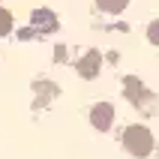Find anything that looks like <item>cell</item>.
<instances>
[{"label":"cell","instance_id":"cell-1","mask_svg":"<svg viewBox=\"0 0 159 159\" xmlns=\"http://www.w3.org/2000/svg\"><path fill=\"white\" fill-rule=\"evenodd\" d=\"M123 147L132 153V156H138V159L150 156V150H153V135H150V129L141 126V123L129 126V129L123 132Z\"/></svg>","mask_w":159,"mask_h":159},{"label":"cell","instance_id":"cell-2","mask_svg":"<svg viewBox=\"0 0 159 159\" xmlns=\"http://www.w3.org/2000/svg\"><path fill=\"white\" fill-rule=\"evenodd\" d=\"M90 123L96 126L99 132H105L108 126L114 123V105H111V102H99V105H93V111H90Z\"/></svg>","mask_w":159,"mask_h":159},{"label":"cell","instance_id":"cell-3","mask_svg":"<svg viewBox=\"0 0 159 159\" xmlns=\"http://www.w3.org/2000/svg\"><path fill=\"white\" fill-rule=\"evenodd\" d=\"M99 63H102V57H99L96 51L84 54V57L78 60V75H81V78H96V75H99Z\"/></svg>","mask_w":159,"mask_h":159},{"label":"cell","instance_id":"cell-4","mask_svg":"<svg viewBox=\"0 0 159 159\" xmlns=\"http://www.w3.org/2000/svg\"><path fill=\"white\" fill-rule=\"evenodd\" d=\"M126 96H129L135 105H138V102H144L141 96H147V93H144V87H141V84H138L135 78H126Z\"/></svg>","mask_w":159,"mask_h":159},{"label":"cell","instance_id":"cell-5","mask_svg":"<svg viewBox=\"0 0 159 159\" xmlns=\"http://www.w3.org/2000/svg\"><path fill=\"white\" fill-rule=\"evenodd\" d=\"M96 3H99V9H102V12L117 15V12H123V9H126V3H129V0H96Z\"/></svg>","mask_w":159,"mask_h":159},{"label":"cell","instance_id":"cell-6","mask_svg":"<svg viewBox=\"0 0 159 159\" xmlns=\"http://www.w3.org/2000/svg\"><path fill=\"white\" fill-rule=\"evenodd\" d=\"M33 21H36V24H48V30H54V18H51V12L36 9V12H33Z\"/></svg>","mask_w":159,"mask_h":159},{"label":"cell","instance_id":"cell-7","mask_svg":"<svg viewBox=\"0 0 159 159\" xmlns=\"http://www.w3.org/2000/svg\"><path fill=\"white\" fill-rule=\"evenodd\" d=\"M9 27H12V15H9L3 6H0V36H6V33H9Z\"/></svg>","mask_w":159,"mask_h":159},{"label":"cell","instance_id":"cell-8","mask_svg":"<svg viewBox=\"0 0 159 159\" xmlns=\"http://www.w3.org/2000/svg\"><path fill=\"white\" fill-rule=\"evenodd\" d=\"M147 39H150L153 45H159V18H156V21H153L150 27H147Z\"/></svg>","mask_w":159,"mask_h":159}]
</instances>
